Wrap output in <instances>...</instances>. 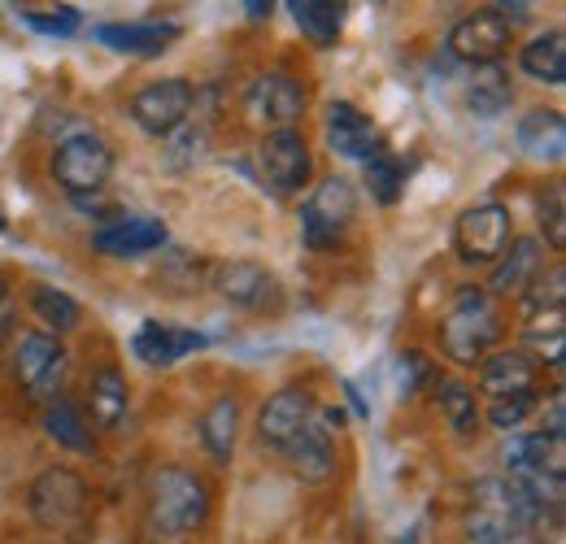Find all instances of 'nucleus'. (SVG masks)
Returning a JSON list of instances; mask_svg holds the SVG:
<instances>
[{
    "label": "nucleus",
    "instance_id": "obj_18",
    "mask_svg": "<svg viewBox=\"0 0 566 544\" xmlns=\"http://www.w3.org/2000/svg\"><path fill=\"white\" fill-rule=\"evenodd\" d=\"M545 271V253H541V240L523 236V240H510V249L501 253V262L493 266V279H489V296H523L536 274Z\"/></svg>",
    "mask_w": 566,
    "mask_h": 544
},
{
    "label": "nucleus",
    "instance_id": "obj_22",
    "mask_svg": "<svg viewBox=\"0 0 566 544\" xmlns=\"http://www.w3.org/2000/svg\"><path fill=\"white\" fill-rule=\"evenodd\" d=\"M96 40L109 44L114 53H136V57H157L179 40V22H105L96 27Z\"/></svg>",
    "mask_w": 566,
    "mask_h": 544
},
{
    "label": "nucleus",
    "instance_id": "obj_13",
    "mask_svg": "<svg viewBox=\"0 0 566 544\" xmlns=\"http://www.w3.org/2000/svg\"><path fill=\"white\" fill-rule=\"evenodd\" d=\"M536 379H541V366L523 348H501V353H489L480 362V393L493 397V401L518 397V393H536Z\"/></svg>",
    "mask_w": 566,
    "mask_h": 544
},
{
    "label": "nucleus",
    "instance_id": "obj_35",
    "mask_svg": "<svg viewBox=\"0 0 566 544\" xmlns=\"http://www.w3.org/2000/svg\"><path fill=\"white\" fill-rule=\"evenodd\" d=\"M541 227H545V240L549 249H566V205H563V184L549 188V197L541 201Z\"/></svg>",
    "mask_w": 566,
    "mask_h": 544
},
{
    "label": "nucleus",
    "instance_id": "obj_11",
    "mask_svg": "<svg viewBox=\"0 0 566 544\" xmlns=\"http://www.w3.org/2000/svg\"><path fill=\"white\" fill-rule=\"evenodd\" d=\"M510 40H514V27H510L501 13H493V9H480V13L462 18V22L449 31V53L475 70L496 66L501 53L510 49Z\"/></svg>",
    "mask_w": 566,
    "mask_h": 544
},
{
    "label": "nucleus",
    "instance_id": "obj_17",
    "mask_svg": "<svg viewBox=\"0 0 566 544\" xmlns=\"http://www.w3.org/2000/svg\"><path fill=\"white\" fill-rule=\"evenodd\" d=\"M327 144H332V153H340L349 161H370L379 153V136H375L370 118L349 101L327 105Z\"/></svg>",
    "mask_w": 566,
    "mask_h": 544
},
{
    "label": "nucleus",
    "instance_id": "obj_37",
    "mask_svg": "<svg viewBox=\"0 0 566 544\" xmlns=\"http://www.w3.org/2000/svg\"><path fill=\"white\" fill-rule=\"evenodd\" d=\"M545 436L566 440V397L563 393H554V401H549V414H545Z\"/></svg>",
    "mask_w": 566,
    "mask_h": 544
},
{
    "label": "nucleus",
    "instance_id": "obj_21",
    "mask_svg": "<svg viewBox=\"0 0 566 544\" xmlns=\"http://www.w3.org/2000/svg\"><path fill=\"white\" fill-rule=\"evenodd\" d=\"M206 348L201 332H188V327H170V323H140V332L132 336V353L140 357L144 366H175L179 357Z\"/></svg>",
    "mask_w": 566,
    "mask_h": 544
},
{
    "label": "nucleus",
    "instance_id": "obj_4",
    "mask_svg": "<svg viewBox=\"0 0 566 544\" xmlns=\"http://www.w3.org/2000/svg\"><path fill=\"white\" fill-rule=\"evenodd\" d=\"M467 544H527L518 523V501L505 479H480L471 488Z\"/></svg>",
    "mask_w": 566,
    "mask_h": 544
},
{
    "label": "nucleus",
    "instance_id": "obj_28",
    "mask_svg": "<svg viewBox=\"0 0 566 544\" xmlns=\"http://www.w3.org/2000/svg\"><path fill=\"white\" fill-rule=\"evenodd\" d=\"M206 157H210V123H192V118H188L179 132H170V136H166V148H161V166L175 170V175L201 166Z\"/></svg>",
    "mask_w": 566,
    "mask_h": 544
},
{
    "label": "nucleus",
    "instance_id": "obj_30",
    "mask_svg": "<svg viewBox=\"0 0 566 544\" xmlns=\"http://www.w3.org/2000/svg\"><path fill=\"white\" fill-rule=\"evenodd\" d=\"M44 427H49V436L62 449H71V453H96V436H92V427L83 422V414L71 401H53V406L44 409Z\"/></svg>",
    "mask_w": 566,
    "mask_h": 544
},
{
    "label": "nucleus",
    "instance_id": "obj_23",
    "mask_svg": "<svg viewBox=\"0 0 566 544\" xmlns=\"http://www.w3.org/2000/svg\"><path fill=\"white\" fill-rule=\"evenodd\" d=\"M518 148L536 161H563L566 148V123L558 109H532L518 123Z\"/></svg>",
    "mask_w": 566,
    "mask_h": 544
},
{
    "label": "nucleus",
    "instance_id": "obj_19",
    "mask_svg": "<svg viewBox=\"0 0 566 544\" xmlns=\"http://www.w3.org/2000/svg\"><path fill=\"white\" fill-rule=\"evenodd\" d=\"M92 244L105 258H144L166 244V222L161 218H118L114 227H101L92 236Z\"/></svg>",
    "mask_w": 566,
    "mask_h": 544
},
{
    "label": "nucleus",
    "instance_id": "obj_7",
    "mask_svg": "<svg viewBox=\"0 0 566 544\" xmlns=\"http://www.w3.org/2000/svg\"><path fill=\"white\" fill-rule=\"evenodd\" d=\"M31 519L49 532H71L87 514V483L74 475L71 467H53L44 475H35L31 492H27Z\"/></svg>",
    "mask_w": 566,
    "mask_h": 544
},
{
    "label": "nucleus",
    "instance_id": "obj_6",
    "mask_svg": "<svg viewBox=\"0 0 566 544\" xmlns=\"http://www.w3.org/2000/svg\"><path fill=\"white\" fill-rule=\"evenodd\" d=\"M9 375L27 397L44 401L57 393V384L66 375V348L49 332H22L9 353Z\"/></svg>",
    "mask_w": 566,
    "mask_h": 544
},
{
    "label": "nucleus",
    "instance_id": "obj_9",
    "mask_svg": "<svg viewBox=\"0 0 566 544\" xmlns=\"http://www.w3.org/2000/svg\"><path fill=\"white\" fill-rule=\"evenodd\" d=\"M192 105H197V87L188 79H157L132 96V123L144 136L166 139L192 118Z\"/></svg>",
    "mask_w": 566,
    "mask_h": 544
},
{
    "label": "nucleus",
    "instance_id": "obj_29",
    "mask_svg": "<svg viewBox=\"0 0 566 544\" xmlns=\"http://www.w3.org/2000/svg\"><path fill=\"white\" fill-rule=\"evenodd\" d=\"M510 101H514V83H510L505 66L475 70V79H471V87H467V105H471V114L496 118V114H505Z\"/></svg>",
    "mask_w": 566,
    "mask_h": 544
},
{
    "label": "nucleus",
    "instance_id": "obj_40",
    "mask_svg": "<svg viewBox=\"0 0 566 544\" xmlns=\"http://www.w3.org/2000/svg\"><path fill=\"white\" fill-rule=\"evenodd\" d=\"M0 231H4V213H0Z\"/></svg>",
    "mask_w": 566,
    "mask_h": 544
},
{
    "label": "nucleus",
    "instance_id": "obj_38",
    "mask_svg": "<svg viewBox=\"0 0 566 544\" xmlns=\"http://www.w3.org/2000/svg\"><path fill=\"white\" fill-rule=\"evenodd\" d=\"M9 336H13V296H9V287L0 279V348L9 344Z\"/></svg>",
    "mask_w": 566,
    "mask_h": 544
},
{
    "label": "nucleus",
    "instance_id": "obj_8",
    "mask_svg": "<svg viewBox=\"0 0 566 544\" xmlns=\"http://www.w3.org/2000/svg\"><path fill=\"white\" fill-rule=\"evenodd\" d=\"M510 240H514V218L496 201L471 205L453 227V244L467 266H496L501 253L510 249Z\"/></svg>",
    "mask_w": 566,
    "mask_h": 544
},
{
    "label": "nucleus",
    "instance_id": "obj_3",
    "mask_svg": "<svg viewBox=\"0 0 566 544\" xmlns=\"http://www.w3.org/2000/svg\"><path fill=\"white\" fill-rule=\"evenodd\" d=\"M357 218V192L349 179H340V175H332V179H323L314 192H310V201L301 209V236H305V244L310 249H336L345 236H349V227H354Z\"/></svg>",
    "mask_w": 566,
    "mask_h": 544
},
{
    "label": "nucleus",
    "instance_id": "obj_32",
    "mask_svg": "<svg viewBox=\"0 0 566 544\" xmlns=\"http://www.w3.org/2000/svg\"><path fill=\"white\" fill-rule=\"evenodd\" d=\"M31 310H35V318L49 327V332H74L78 327V318H83V310H78V301L66 296V292H57V287H31Z\"/></svg>",
    "mask_w": 566,
    "mask_h": 544
},
{
    "label": "nucleus",
    "instance_id": "obj_5",
    "mask_svg": "<svg viewBox=\"0 0 566 544\" xmlns=\"http://www.w3.org/2000/svg\"><path fill=\"white\" fill-rule=\"evenodd\" d=\"M114 170V148L92 132H78V136H66L57 148H53V179L71 192V197H87V192H101L105 179Z\"/></svg>",
    "mask_w": 566,
    "mask_h": 544
},
{
    "label": "nucleus",
    "instance_id": "obj_24",
    "mask_svg": "<svg viewBox=\"0 0 566 544\" xmlns=\"http://www.w3.org/2000/svg\"><path fill=\"white\" fill-rule=\"evenodd\" d=\"M235 440H240V401L235 397H218L206 409V418H201V444H206V453L218 467H227L231 453H235Z\"/></svg>",
    "mask_w": 566,
    "mask_h": 544
},
{
    "label": "nucleus",
    "instance_id": "obj_33",
    "mask_svg": "<svg viewBox=\"0 0 566 544\" xmlns=\"http://www.w3.org/2000/svg\"><path fill=\"white\" fill-rule=\"evenodd\" d=\"M366 184H370V197L379 205H397L401 192H406V166H401L392 153L379 148V153L366 161Z\"/></svg>",
    "mask_w": 566,
    "mask_h": 544
},
{
    "label": "nucleus",
    "instance_id": "obj_10",
    "mask_svg": "<svg viewBox=\"0 0 566 544\" xmlns=\"http://www.w3.org/2000/svg\"><path fill=\"white\" fill-rule=\"evenodd\" d=\"M244 114L258 123V127H271V132H296V118L305 114V87L283 74L271 70L262 79L249 83L244 92Z\"/></svg>",
    "mask_w": 566,
    "mask_h": 544
},
{
    "label": "nucleus",
    "instance_id": "obj_16",
    "mask_svg": "<svg viewBox=\"0 0 566 544\" xmlns=\"http://www.w3.org/2000/svg\"><path fill=\"white\" fill-rule=\"evenodd\" d=\"M283 453H287L292 471L305 479V483H327V479L336 475V444H332V431H327L318 418H310V422L283 444Z\"/></svg>",
    "mask_w": 566,
    "mask_h": 544
},
{
    "label": "nucleus",
    "instance_id": "obj_26",
    "mask_svg": "<svg viewBox=\"0 0 566 544\" xmlns=\"http://www.w3.org/2000/svg\"><path fill=\"white\" fill-rule=\"evenodd\" d=\"M518 66H523V74H527V79H536V83L563 87V83H566V40H563V31H545V35H536L532 44H523Z\"/></svg>",
    "mask_w": 566,
    "mask_h": 544
},
{
    "label": "nucleus",
    "instance_id": "obj_39",
    "mask_svg": "<svg viewBox=\"0 0 566 544\" xmlns=\"http://www.w3.org/2000/svg\"><path fill=\"white\" fill-rule=\"evenodd\" d=\"M249 9V18H266L271 13V4H262V0H253V4H244Z\"/></svg>",
    "mask_w": 566,
    "mask_h": 544
},
{
    "label": "nucleus",
    "instance_id": "obj_12",
    "mask_svg": "<svg viewBox=\"0 0 566 544\" xmlns=\"http://www.w3.org/2000/svg\"><path fill=\"white\" fill-rule=\"evenodd\" d=\"M258 157H262V179L280 197H296L314 175V157H310V144L301 132H271L262 139Z\"/></svg>",
    "mask_w": 566,
    "mask_h": 544
},
{
    "label": "nucleus",
    "instance_id": "obj_14",
    "mask_svg": "<svg viewBox=\"0 0 566 544\" xmlns=\"http://www.w3.org/2000/svg\"><path fill=\"white\" fill-rule=\"evenodd\" d=\"M210 287H218V296L244 310H266L275 301V279L258 262H218L210 266Z\"/></svg>",
    "mask_w": 566,
    "mask_h": 544
},
{
    "label": "nucleus",
    "instance_id": "obj_25",
    "mask_svg": "<svg viewBox=\"0 0 566 544\" xmlns=\"http://www.w3.org/2000/svg\"><path fill=\"white\" fill-rule=\"evenodd\" d=\"M87 401H92V422H96V427L118 431L123 418H127V401H132V397H127V379H123V370L101 366V370L92 375Z\"/></svg>",
    "mask_w": 566,
    "mask_h": 544
},
{
    "label": "nucleus",
    "instance_id": "obj_15",
    "mask_svg": "<svg viewBox=\"0 0 566 544\" xmlns=\"http://www.w3.org/2000/svg\"><path fill=\"white\" fill-rule=\"evenodd\" d=\"M310 418H314L310 393H305V388H280V393L262 406V414H258V440H262L266 449H283Z\"/></svg>",
    "mask_w": 566,
    "mask_h": 544
},
{
    "label": "nucleus",
    "instance_id": "obj_31",
    "mask_svg": "<svg viewBox=\"0 0 566 544\" xmlns=\"http://www.w3.org/2000/svg\"><path fill=\"white\" fill-rule=\"evenodd\" d=\"M436 401H440V414L449 418V427H453L458 436H475V431H480L475 388H467L462 379H440V384H436Z\"/></svg>",
    "mask_w": 566,
    "mask_h": 544
},
{
    "label": "nucleus",
    "instance_id": "obj_1",
    "mask_svg": "<svg viewBox=\"0 0 566 544\" xmlns=\"http://www.w3.org/2000/svg\"><path fill=\"white\" fill-rule=\"evenodd\" d=\"M210 519V488L184 467H161L148 483V523L157 536H192Z\"/></svg>",
    "mask_w": 566,
    "mask_h": 544
},
{
    "label": "nucleus",
    "instance_id": "obj_2",
    "mask_svg": "<svg viewBox=\"0 0 566 544\" xmlns=\"http://www.w3.org/2000/svg\"><path fill=\"white\" fill-rule=\"evenodd\" d=\"M496 341H501L496 301L484 287H475V283L458 287V296H453V305H449V314H444V323H440V344H444V353H449L458 366H475V362L489 357V348H493Z\"/></svg>",
    "mask_w": 566,
    "mask_h": 544
},
{
    "label": "nucleus",
    "instance_id": "obj_27",
    "mask_svg": "<svg viewBox=\"0 0 566 544\" xmlns=\"http://www.w3.org/2000/svg\"><path fill=\"white\" fill-rule=\"evenodd\" d=\"M287 9H292L296 27H301V35L310 44H318V49H332L336 44V35L345 27V4L340 0H292Z\"/></svg>",
    "mask_w": 566,
    "mask_h": 544
},
{
    "label": "nucleus",
    "instance_id": "obj_34",
    "mask_svg": "<svg viewBox=\"0 0 566 544\" xmlns=\"http://www.w3.org/2000/svg\"><path fill=\"white\" fill-rule=\"evenodd\" d=\"M536 409V393H518V397H501L489 406V422H493L496 431H514V427H523L527 422V414Z\"/></svg>",
    "mask_w": 566,
    "mask_h": 544
},
{
    "label": "nucleus",
    "instance_id": "obj_36",
    "mask_svg": "<svg viewBox=\"0 0 566 544\" xmlns=\"http://www.w3.org/2000/svg\"><path fill=\"white\" fill-rule=\"evenodd\" d=\"M22 22L31 31H44V35H74L78 31V9H62V13H22Z\"/></svg>",
    "mask_w": 566,
    "mask_h": 544
},
{
    "label": "nucleus",
    "instance_id": "obj_20",
    "mask_svg": "<svg viewBox=\"0 0 566 544\" xmlns=\"http://www.w3.org/2000/svg\"><path fill=\"white\" fill-rule=\"evenodd\" d=\"M505 479H523V475H554L563 479L566 471V440H554L545 431H532V436H518L510 440L505 449Z\"/></svg>",
    "mask_w": 566,
    "mask_h": 544
}]
</instances>
